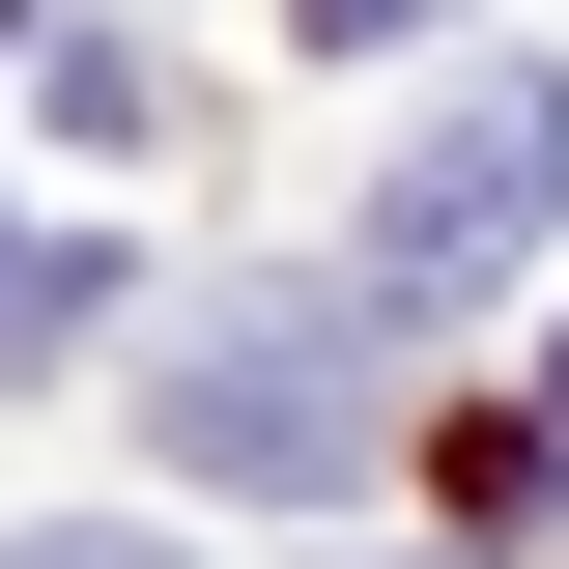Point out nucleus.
Returning a JSON list of instances; mask_svg holds the SVG:
<instances>
[{
	"label": "nucleus",
	"instance_id": "f257e3e1",
	"mask_svg": "<svg viewBox=\"0 0 569 569\" xmlns=\"http://www.w3.org/2000/svg\"><path fill=\"white\" fill-rule=\"evenodd\" d=\"M541 228H569V58H485L456 114L399 142V171H370L342 284H370V313H456V284H485V257H541Z\"/></svg>",
	"mask_w": 569,
	"mask_h": 569
},
{
	"label": "nucleus",
	"instance_id": "f03ea898",
	"mask_svg": "<svg viewBox=\"0 0 569 569\" xmlns=\"http://www.w3.org/2000/svg\"><path fill=\"white\" fill-rule=\"evenodd\" d=\"M142 427H171L200 485H342V427H370V342H342V284H313L284 342H171V370H142Z\"/></svg>",
	"mask_w": 569,
	"mask_h": 569
},
{
	"label": "nucleus",
	"instance_id": "7ed1b4c3",
	"mask_svg": "<svg viewBox=\"0 0 569 569\" xmlns=\"http://www.w3.org/2000/svg\"><path fill=\"white\" fill-rule=\"evenodd\" d=\"M86 284H114L86 228H0V370H58V342H86Z\"/></svg>",
	"mask_w": 569,
	"mask_h": 569
},
{
	"label": "nucleus",
	"instance_id": "20e7f679",
	"mask_svg": "<svg viewBox=\"0 0 569 569\" xmlns=\"http://www.w3.org/2000/svg\"><path fill=\"white\" fill-rule=\"evenodd\" d=\"M399 29H456V0H313V58H399Z\"/></svg>",
	"mask_w": 569,
	"mask_h": 569
},
{
	"label": "nucleus",
	"instance_id": "39448f33",
	"mask_svg": "<svg viewBox=\"0 0 569 569\" xmlns=\"http://www.w3.org/2000/svg\"><path fill=\"white\" fill-rule=\"evenodd\" d=\"M0 569H171V541H114V512H58V541H0Z\"/></svg>",
	"mask_w": 569,
	"mask_h": 569
},
{
	"label": "nucleus",
	"instance_id": "423d86ee",
	"mask_svg": "<svg viewBox=\"0 0 569 569\" xmlns=\"http://www.w3.org/2000/svg\"><path fill=\"white\" fill-rule=\"evenodd\" d=\"M541 399H569V342H541Z\"/></svg>",
	"mask_w": 569,
	"mask_h": 569
}]
</instances>
